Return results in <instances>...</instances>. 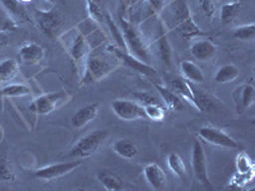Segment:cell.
Wrapping results in <instances>:
<instances>
[{
	"instance_id": "1",
	"label": "cell",
	"mask_w": 255,
	"mask_h": 191,
	"mask_svg": "<svg viewBox=\"0 0 255 191\" xmlns=\"http://www.w3.org/2000/svg\"><path fill=\"white\" fill-rule=\"evenodd\" d=\"M118 19H119V27L123 32V36H124L128 52L135 56L136 59L144 61V63H149L151 61V54H149V50L145 46L144 40H143L142 33L139 32L138 27L125 19L120 13Z\"/></svg>"
},
{
	"instance_id": "2",
	"label": "cell",
	"mask_w": 255,
	"mask_h": 191,
	"mask_svg": "<svg viewBox=\"0 0 255 191\" xmlns=\"http://www.w3.org/2000/svg\"><path fill=\"white\" fill-rule=\"evenodd\" d=\"M115 68V64H113L108 59L90 54L84 63V74L81 78V86L97 83L109 76Z\"/></svg>"
},
{
	"instance_id": "3",
	"label": "cell",
	"mask_w": 255,
	"mask_h": 191,
	"mask_svg": "<svg viewBox=\"0 0 255 191\" xmlns=\"http://www.w3.org/2000/svg\"><path fill=\"white\" fill-rule=\"evenodd\" d=\"M106 138H108V131L106 130L92 131L88 135L79 139L78 143H76V145L70 149L69 157L78 159L88 158L96 153V151L99 149V147L105 142Z\"/></svg>"
},
{
	"instance_id": "4",
	"label": "cell",
	"mask_w": 255,
	"mask_h": 191,
	"mask_svg": "<svg viewBox=\"0 0 255 191\" xmlns=\"http://www.w3.org/2000/svg\"><path fill=\"white\" fill-rule=\"evenodd\" d=\"M113 51L116 55V58L119 59V60L124 64L125 67L134 70V72L139 73V74H143V76L147 77V78L152 79L153 83H163L161 77H159L158 72H157L153 67H151L148 63H144V61L136 59L135 56H133L131 54H129V52L127 51H123V50L119 49V47H116V49L115 47H113Z\"/></svg>"
},
{
	"instance_id": "5",
	"label": "cell",
	"mask_w": 255,
	"mask_h": 191,
	"mask_svg": "<svg viewBox=\"0 0 255 191\" xmlns=\"http://www.w3.org/2000/svg\"><path fill=\"white\" fill-rule=\"evenodd\" d=\"M68 99L67 93L63 91L42 95L31 102L28 110L38 115H49Z\"/></svg>"
},
{
	"instance_id": "6",
	"label": "cell",
	"mask_w": 255,
	"mask_h": 191,
	"mask_svg": "<svg viewBox=\"0 0 255 191\" xmlns=\"http://www.w3.org/2000/svg\"><path fill=\"white\" fill-rule=\"evenodd\" d=\"M35 19L37 22L38 27L45 35L49 37L56 36L63 26V17L56 9H50V10H35Z\"/></svg>"
},
{
	"instance_id": "7",
	"label": "cell",
	"mask_w": 255,
	"mask_h": 191,
	"mask_svg": "<svg viewBox=\"0 0 255 191\" xmlns=\"http://www.w3.org/2000/svg\"><path fill=\"white\" fill-rule=\"evenodd\" d=\"M111 108L114 113L124 121H135L147 117L142 104L130 99H115L111 103Z\"/></svg>"
},
{
	"instance_id": "8",
	"label": "cell",
	"mask_w": 255,
	"mask_h": 191,
	"mask_svg": "<svg viewBox=\"0 0 255 191\" xmlns=\"http://www.w3.org/2000/svg\"><path fill=\"white\" fill-rule=\"evenodd\" d=\"M191 167L194 171L195 177L200 184L206 188L211 189V181L208 177V171H207V157L204 148L199 140H195L191 151Z\"/></svg>"
},
{
	"instance_id": "9",
	"label": "cell",
	"mask_w": 255,
	"mask_h": 191,
	"mask_svg": "<svg viewBox=\"0 0 255 191\" xmlns=\"http://www.w3.org/2000/svg\"><path fill=\"white\" fill-rule=\"evenodd\" d=\"M198 136L203 142L208 143V144L216 145V147L221 148H230V149H235L238 148V142H236L232 136L225 133L221 129L213 126H203L198 130Z\"/></svg>"
},
{
	"instance_id": "10",
	"label": "cell",
	"mask_w": 255,
	"mask_h": 191,
	"mask_svg": "<svg viewBox=\"0 0 255 191\" xmlns=\"http://www.w3.org/2000/svg\"><path fill=\"white\" fill-rule=\"evenodd\" d=\"M161 13H162V18H165L166 22L170 23L171 27H175V28L191 17L190 10H189V6L185 0H175L174 3L163 8Z\"/></svg>"
},
{
	"instance_id": "11",
	"label": "cell",
	"mask_w": 255,
	"mask_h": 191,
	"mask_svg": "<svg viewBox=\"0 0 255 191\" xmlns=\"http://www.w3.org/2000/svg\"><path fill=\"white\" fill-rule=\"evenodd\" d=\"M68 52H69L70 58L74 60L76 64H83L86 63V59L91 54L92 50V45L90 44L86 38V36L82 32H77L76 35L73 36L67 44Z\"/></svg>"
},
{
	"instance_id": "12",
	"label": "cell",
	"mask_w": 255,
	"mask_h": 191,
	"mask_svg": "<svg viewBox=\"0 0 255 191\" xmlns=\"http://www.w3.org/2000/svg\"><path fill=\"white\" fill-rule=\"evenodd\" d=\"M82 166L81 161H74V162H63L55 163V165L46 166L44 168H40L35 172V177L40 180H54L58 177L65 176L69 172L74 171L76 168Z\"/></svg>"
},
{
	"instance_id": "13",
	"label": "cell",
	"mask_w": 255,
	"mask_h": 191,
	"mask_svg": "<svg viewBox=\"0 0 255 191\" xmlns=\"http://www.w3.org/2000/svg\"><path fill=\"white\" fill-rule=\"evenodd\" d=\"M166 87L170 88L174 93H176L181 99L189 102L197 110L193 90H191V86L185 78L177 76H167L166 77Z\"/></svg>"
},
{
	"instance_id": "14",
	"label": "cell",
	"mask_w": 255,
	"mask_h": 191,
	"mask_svg": "<svg viewBox=\"0 0 255 191\" xmlns=\"http://www.w3.org/2000/svg\"><path fill=\"white\" fill-rule=\"evenodd\" d=\"M143 175H144L147 183L149 184V186L153 190L161 191L167 188V176H166V172L157 163H149V165L145 166Z\"/></svg>"
},
{
	"instance_id": "15",
	"label": "cell",
	"mask_w": 255,
	"mask_h": 191,
	"mask_svg": "<svg viewBox=\"0 0 255 191\" xmlns=\"http://www.w3.org/2000/svg\"><path fill=\"white\" fill-rule=\"evenodd\" d=\"M190 52L197 60L207 63V61L212 60L216 56L217 46L211 40L202 38V40H195L190 45Z\"/></svg>"
},
{
	"instance_id": "16",
	"label": "cell",
	"mask_w": 255,
	"mask_h": 191,
	"mask_svg": "<svg viewBox=\"0 0 255 191\" xmlns=\"http://www.w3.org/2000/svg\"><path fill=\"white\" fill-rule=\"evenodd\" d=\"M236 102V110L239 113H243L244 111L254 103L255 101V88L253 87L252 83L243 84L232 95Z\"/></svg>"
},
{
	"instance_id": "17",
	"label": "cell",
	"mask_w": 255,
	"mask_h": 191,
	"mask_svg": "<svg viewBox=\"0 0 255 191\" xmlns=\"http://www.w3.org/2000/svg\"><path fill=\"white\" fill-rule=\"evenodd\" d=\"M45 56V49L37 42H27L19 49L20 61L26 65H36L42 61Z\"/></svg>"
},
{
	"instance_id": "18",
	"label": "cell",
	"mask_w": 255,
	"mask_h": 191,
	"mask_svg": "<svg viewBox=\"0 0 255 191\" xmlns=\"http://www.w3.org/2000/svg\"><path fill=\"white\" fill-rule=\"evenodd\" d=\"M97 113H99V103L86 104V106L81 107L79 110H77L76 113L73 115V126L77 127V129H81V127L86 126V125L90 124L91 121H93L96 119Z\"/></svg>"
},
{
	"instance_id": "19",
	"label": "cell",
	"mask_w": 255,
	"mask_h": 191,
	"mask_svg": "<svg viewBox=\"0 0 255 191\" xmlns=\"http://www.w3.org/2000/svg\"><path fill=\"white\" fill-rule=\"evenodd\" d=\"M154 87H156L157 92H158L159 96H161L163 103H165L170 110L172 111L184 110L183 99L180 98L176 93H174L170 88H167L166 86H163V84L161 83H154Z\"/></svg>"
},
{
	"instance_id": "20",
	"label": "cell",
	"mask_w": 255,
	"mask_h": 191,
	"mask_svg": "<svg viewBox=\"0 0 255 191\" xmlns=\"http://www.w3.org/2000/svg\"><path fill=\"white\" fill-rule=\"evenodd\" d=\"M180 72L183 74V78H185L188 82H191L194 84L204 83L206 78L197 64H194L190 60H184L180 64Z\"/></svg>"
},
{
	"instance_id": "21",
	"label": "cell",
	"mask_w": 255,
	"mask_h": 191,
	"mask_svg": "<svg viewBox=\"0 0 255 191\" xmlns=\"http://www.w3.org/2000/svg\"><path fill=\"white\" fill-rule=\"evenodd\" d=\"M19 73V64L15 59H4L0 61V83L9 84Z\"/></svg>"
},
{
	"instance_id": "22",
	"label": "cell",
	"mask_w": 255,
	"mask_h": 191,
	"mask_svg": "<svg viewBox=\"0 0 255 191\" xmlns=\"http://www.w3.org/2000/svg\"><path fill=\"white\" fill-rule=\"evenodd\" d=\"M0 1H1V5L5 9L6 13H8L17 23L29 20V17L28 14H27L26 9H24V6L22 5L20 1H18V0H0Z\"/></svg>"
},
{
	"instance_id": "23",
	"label": "cell",
	"mask_w": 255,
	"mask_h": 191,
	"mask_svg": "<svg viewBox=\"0 0 255 191\" xmlns=\"http://www.w3.org/2000/svg\"><path fill=\"white\" fill-rule=\"evenodd\" d=\"M97 180L102 186L109 191H120L124 189V183L118 175L110 171H100L97 174Z\"/></svg>"
},
{
	"instance_id": "24",
	"label": "cell",
	"mask_w": 255,
	"mask_h": 191,
	"mask_svg": "<svg viewBox=\"0 0 255 191\" xmlns=\"http://www.w3.org/2000/svg\"><path fill=\"white\" fill-rule=\"evenodd\" d=\"M113 151L119 157L131 159L138 154V148L130 139H119L113 144Z\"/></svg>"
},
{
	"instance_id": "25",
	"label": "cell",
	"mask_w": 255,
	"mask_h": 191,
	"mask_svg": "<svg viewBox=\"0 0 255 191\" xmlns=\"http://www.w3.org/2000/svg\"><path fill=\"white\" fill-rule=\"evenodd\" d=\"M239 76H240L239 68L234 64H227V65H223L217 70L215 76V82H217L218 84H227L238 79Z\"/></svg>"
},
{
	"instance_id": "26",
	"label": "cell",
	"mask_w": 255,
	"mask_h": 191,
	"mask_svg": "<svg viewBox=\"0 0 255 191\" xmlns=\"http://www.w3.org/2000/svg\"><path fill=\"white\" fill-rule=\"evenodd\" d=\"M241 12V3L240 1H232V3H227L221 8V22L222 24L227 26V24L232 23L236 18L239 17Z\"/></svg>"
},
{
	"instance_id": "27",
	"label": "cell",
	"mask_w": 255,
	"mask_h": 191,
	"mask_svg": "<svg viewBox=\"0 0 255 191\" xmlns=\"http://www.w3.org/2000/svg\"><path fill=\"white\" fill-rule=\"evenodd\" d=\"M167 166L168 168L171 170L172 174L176 177H179L180 180L186 179V167L185 163H184V159L179 156L177 153H170L167 156Z\"/></svg>"
},
{
	"instance_id": "28",
	"label": "cell",
	"mask_w": 255,
	"mask_h": 191,
	"mask_svg": "<svg viewBox=\"0 0 255 191\" xmlns=\"http://www.w3.org/2000/svg\"><path fill=\"white\" fill-rule=\"evenodd\" d=\"M176 31L179 32L180 36L183 38H193L197 37V36H203L206 35V32H203L199 27L195 24V22L193 20V18H189L185 22L180 24L179 27H176Z\"/></svg>"
},
{
	"instance_id": "29",
	"label": "cell",
	"mask_w": 255,
	"mask_h": 191,
	"mask_svg": "<svg viewBox=\"0 0 255 191\" xmlns=\"http://www.w3.org/2000/svg\"><path fill=\"white\" fill-rule=\"evenodd\" d=\"M105 22L108 23L109 29H110L113 37L115 38L116 44H118V47H119V49H122L123 51H127L128 52L127 45H125L124 36H123L122 29H120V27L115 23V20L113 19V17H111V15H110V13L105 12Z\"/></svg>"
},
{
	"instance_id": "30",
	"label": "cell",
	"mask_w": 255,
	"mask_h": 191,
	"mask_svg": "<svg viewBox=\"0 0 255 191\" xmlns=\"http://www.w3.org/2000/svg\"><path fill=\"white\" fill-rule=\"evenodd\" d=\"M191 90H193V95H194L197 110L199 112H207V111H209L213 107V101H212L211 97L206 92L194 87V86H191Z\"/></svg>"
},
{
	"instance_id": "31",
	"label": "cell",
	"mask_w": 255,
	"mask_h": 191,
	"mask_svg": "<svg viewBox=\"0 0 255 191\" xmlns=\"http://www.w3.org/2000/svg\"><path fill=\"white\" fill-rule=\"evenodd\" d=\"M157 45H158V54L162 61L166 65H170L172 59V47L168 44L167 37L162 31L159 32L158 37H157Z\"/></svg>"
},
{
	"instance_id": "32",
	"label": "cell",
	"mask_w": 255,
	"mask_h": 191,
	"mask_svg": "<svg viewBox=\"0 0 255 191\" xmlns=\"http://www.w3.org/2000/svg\"><path fill=\"white\" fill-rule=\"evenodd\" d=\"M31 88L26 84H8L3 90L0 91V96L3 97H24V96L31 95Z\"/></svg>"
},
{
	"instance_id": "33",
	"label": "cell",
	"mask_w": 255,
	"mask_h": 191,
	"mask_svg": "<svg viewBox=\"0 0 255 191\" xmlns=\"http://www.w3.org/2000/svg\"><path fill=\"white\" fill-rule=\"evenodd\" d=\"M15 179V174L13 171L12 165L6 158L5 154L0 153V181L3 183H10Z\"/></svg>"
},
{
	"instance_id": "34",
	"label": "cell",
	"mask_w": 255,
	"mask_h": 191,
	"mask_svg": "<svg viewBox=\"0 0 255 191\" xmlns=\"http://www.w3.org/2000/svg\"><path fill=\"white\" fill-rule=\"evenodd\" d=\"M145 116L152 121L161 122L166 117V110L163 108L162 104H144Z\"/></svg>"
},
{
	"instance_id": "35",
	"label": "cell",
	"mask_w": 255,
	"mask_h": 191,
	"mask_svg": "<svg viewBox=\"0 0 255 191\" xmlns=\"http://www.w3.org/2000/svg\"><path fill=\"white\" fill-rule=\"evenodd\" d=\"M234 37L241 41H254L255 38L254 23L244 24V26L236 27V28L234 29Z\"/></svg>"
},
{
	"instance_id": "36",
	"label": "cell",
	"mask_w": 255,
	"mask_h": 191,
	"mask_svg": "<svg viewBox=\"0 0 255 191\" xmlns=\"http://www.w3.org/2000/svg\"><path fill=\"white\" fill-rule=\"evenodd\" d=\"M17 27V22H15V20L6 13L5 9L1 6V8H0V32L8 33V32L15 31Z\"/></svg>"
},
{
	"instance_id": "37",
	"label": "cell",
	"mask_w": 255,
	"mask_h": 191,
	"mask_svg": "<svg viewBox=\"0 0 255 191\" xmlns=\"http://www.w3.org/2000/svg\"><path fill=\"white\" fill-rule=\"evenodd\" d=\"M163 8H165V0H145L144 18L149 19L152 17H156Z\"/></svg>"
},
{
	"instance_id": "38",
	"label": "cell",
	"mask_w": 255,
	"mask_h": 191,
	"mask_svg": "<svg viewBox=\"0 0 255 191\" xmlns=\"http://www.w3.org/2000/svg\"><path fill=\"white\" fill-rule=\"evenodd\" d=\"M87 1V9H88V14H90V18L95 22H99V23H102L105 20V12L101 9V6L96 3L95 0H86Z\"/></svg>"
},
{
	"instance_id": "39",
	"label": "cell",
	"mask_w": 255,
	"mask_h": 191,
	"mask_svg": "<svg viewBox=\"0 0 255 191\" xmlns=\"http://www.w3.org/2000/svg\"><path fill=\"white\" fill-rule=\"evenodd\" d=\"M131 96L136 101L140 102L142 106L144 104H162V101L151 92H131Z\"/></svg>"
},
{
	"instance_id": "40",
	"label": "cell",
	"mask_w": 255,
	"mask_h": 191,
	"mask_svg": "<svg viewBox=\"0 0 255 191\" xmlns=\"http://www.w3.org/2000/svg\"><path fill=\"white\" fill-rule=\"evenodd\" d=\"M236 167L239 174H253V163L247 153H240L236 158Z\"/></svg>"
},
{
	"instance_id": "41",
	"label": "cell",
	"mask_w": 255,
	"mask_h": 191,
	"mask_svg": "<svg viewBox=\"0 0 255 191\" xmlns=\"http://www.w3.org/2000/svg\"><path fill=\"white\" fill-rule=\"evenodd\" d=\"M199 8L204 17H207L208 19L213 18L216 13V4L213 0H199Z\"/></svg>"
},
{
	"instance_id": "42",
	"label": "cell",
	"mask_w": 255,
	"mask_h": 191,
	"mask_svg": "<svg viewBox=\"0 0 255 191\" xmlns=\"http://www.w3.org/2000/svg\"><path fill=\"white\" fill-rule=\"evenodd\" d=\"M8 44H9L8 35L4 33V32H0V50L3 49V47H5Z\"/></svg>"
},
{
	"instance_id": "43",
	"label": "cell",
	"mask_w": 255,
	"mask_h": 191,
	"mask_svg": "<svg viewBox=\"0 0 255 191\" xmlns=\"http://www.w3.org/2000/svg\"><path fill=\"white\" fill-rule=\"evenodd\" d=\"M139 1H142V0H130V4H129V6L136 5V4L139 3Z\"/></svg>"
},
{
	"instance_id": "44",
	"label": "cell",
	"mask_w": 255,
	"mask_h": 191,
	"mask_svg": "<svg viewBox=\"0 0 255 191\" xmlns=\"http://www.w3.org/2000/svg\"><path fill=\"white\" fill-rule=\"evenodd\" d=\"M123 3H124L125 6H129V4H130V0H123Z\"/></svg>"
},
{
	"instance_id": "45",
	"label": "cell",
	"mask_w": 255,
	"mask_h": 191,
	"mask_svg": "<svg viewBox=\"0 0 255 191\" xmlns=\"http://www.w3.org/2000/svg\"><path fill=\"white\" fill-rule=\"evenodd\" d=\"M20 3H27V1H32V0H18Z\"/></svg>"
},
{
	"instance_id": "46",
	"label": "cell",
	"mask_w": 255,
	"mask_h": 191,
	"mask_svg": "<svg viewBox=\"0 0 255 191\" xmlns=\"http://www.w3.org/2000/svg\"><path fill=\"white\" fill-rule=\"evenodd\" d=\"M47 1H51V0H47Z\"/></svg>"
}]
</instances>
